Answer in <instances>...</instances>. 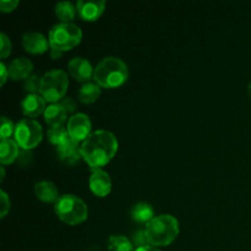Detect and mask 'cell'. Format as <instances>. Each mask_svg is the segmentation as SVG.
I'll use <instances>...</instances> for the list:
<instances>
[{
	"label": "cell",
	"mask_w": 251,
	"mask_h": 251,
	"mask_svg": "<svg viewBox=\"0 0 251 251\" xmlns=\"http://www.w3.org/2000/svg\"><path fill=\"white\" fill-rule=\"evenodd\" d=\"M118 151V140L110 131L96 130L81 145V156L92 169L105 166Z\"/></svg>",
	"instance_id": "1"
},
{
	"label": "cell",
	"mask_w": 251,
	"mask_h": 251,
	"mask_svg": "<svg viewBox=\"0 0 251 251\" xmlns=\"http://www.w3.org/2000/svg\"><path fill=\"white\" fill-rule=\"evenodd\" d=\"M129 69L124 60L117 56L102 59L95 68L93 80L100 87L114 88L127 80Z\"/></svg>",
	"instance_id": "2"
},
{
	"label": "cell",
	"mask_w": 251,
	"mask_h": 251,
	"mask_svg": "<svg viewBox=\"0 0 251 251\" xmlns=\"http://www.w3.org/2000/svg\"><path fill=\"white\" fill-rule=\"evenodd\" d=\"M146 235L150 245L154 248L167 247L179 234V222L172 215H159L146 225Z\"/></svg>",
	"instance_id": "3"
},
{
	"label": "cell",
	"mask_w": 251,
	"mask_h": 251,
	"mask_svg": "<svg viewBox=\"0 0 251 251\" xmlns=\"http://www.w3.org/2000/svg\"><path fill=\"white\" fill-rule=\"evenodd\" d=\"M54 210L59 220L70 226L83 222L88 216V208L85 201L71 194L61 195L55 202Z\"/></svg>",
	"instance_id": "4"
},
{
	"label": "cell",
	"mask_w": 251,
	"mask_h": 251,
	"mask_svg": "<svg viewBox=\"0 0 251 251\" xmlns=\"http://www.w3.org/2000/svg\"><path fill=\"white\" fill-rule=\"evenodd\" d=\"M82 39V31L73 22H60L54 25L49 31V46L51 49L64 51L70 50Z\"/></svg>",
	"instance_id": "5"
},
{
	"label": "cell",
	"mask_w": 251,
	"mask_h": 251,
	"mask_svg": "<svg viewBox=\"0 0 251 251\" xmlns=\"http://www.w3.org/2000/svg\"><path fill=\"white\" fill-rule=\"evenodd\" d=\"M69 78L68 74L60 69L49 70L41 77V88L39 95L47 102L56 103L64 98L68 91Z\"/></svg>",
	"instance_id": "6"
},
{
	"label": "cell",
	"mask_w": 251,
	"mask_h": 251,
	"mask_svg": "<svg viewBox=\"0 0 251 251\" xmlns=\"http://www.w3.org/2000/svg\"><path fill=\"white\" fill-rule=\"evenodd\" d=\"M15 141L25 151L33 150L39 145L43 137L41 124L34 119H22L15 125Z\"/></svg>",
	"instance_id": "7"
},
{
	"label": "cell",
	"mask_w": 251,
	"mask_h": 251,
	"mask_svg": "<svg viewBox=\"0 0 251 251\" xmlns=\"http://www.w3.org/2000/svg\"><path fill=\"white\" fill-rule=\"evenodd\" d=\"M91 120L88 115L83 113H76L73 117L69 118L68 131L69 135L75 141H85L91 134Z\"/></svg>",
	"instance_id": "8"
},
{
	"label": "cell",
	"mask_w": 251,
	"mask_h": 251,
	"mask_svg": "<svg viewBox=\"0 0 251 251\" xmlns=\"http://www.w3.org/2000/svg\"><path fill=\"white\" fill-rule=\"evenodd\" d=\"M68 70L74 80L85 83H87L95 74V69L91 65L90 61L81 56H76L69 61Z\"/></svg>",
	"instance_id": "9"
},
{
	"label": "cell",
	"mask_w": 251,
	"mask_h": 251,
	"mask_svg": "<svg viewBox=\"0 0 251 251\" xmlns=\"http://www.w3.org/2000/svg\"><path fill=\"white\" fill-rule=\"evenodd\" d=\"M90 188L98 198H104L112 190V179L103 169H92L90 176Z\"/></svg>",
	"instance_id": "10"
},
{
	"label": "cell",
	"mask_w": 251,
	"mask_h": 251,
	"mask_svg": "<svg viewBox=\"0 0 251 251\" xmlns=\"http://www.w3.org/2000/svg\"><path fill=\"white\" fill-rule=\"evenodd\" d=\"M105 4L107 2L104 0H91V1L78 0L76 2V10L81 19L85 21H96L104 11Z\"/></svg>",
	"instance_id": "11"
},
{
	"label": "cell",
	"mask_w": 251,
	"mask_h": 251,
	"mask_svg": "<svg viewBox=\"0 0 251 251\" xmlns=\"http://www.w3.org/2000/svg\"><path fill=\"white\" fill-rule=\"evenodd\" d=\"M56 152H58L59 159L63 161L64 163L69 164V166L76 164L78 159L82 157L81 156V146H78V142L71 137L61 145L56 146Z\"/></svg>",
	"instance_id": "12"
},
{
	"label": "cell",
	"mask_w": 251,
	"mask_h": 251,
	"mask_svg": "<svg viewBox=\"0 0 251 251\" xmlns=\"http://www.w3.org/2000/svg\"><path fill=\"white\" fill-rule=\"evenodd\" d=\"M22 44L24 48L26 49L28 53L32 54H41L47 51L49 46V41L39 32L29 31L26 32L22 37Z\"/></svg>",
	"instance_id": "13"
},
{
	"label": "cell",
	"mask_w": 251,
	"mask_h": 251,
	"mask_svg": "<svg viewBox=\"0 0 251 251\" xmlns=\"http://www.w3.org/2000/svg\"><path fill=\"white\" fill-rule=\"evenodd\" d=\"M46 102L47 100L38 93H28L21 102L22 112L26 117H38L39 114L46 112Z\"/></svg>",
	"instance_id": "14"
},
{
	"label": "cell",
	"mask_w": 251,
	"mask_h": 251,
	"mask_svg": "<svg viewBox=\"0 0 251 251\" xmlns=\"http://www.w3.org/2000/svg\"><path fill=\"white\" fill-rule=\"evenodd\" d=\"M33 64L27 58H16L10 63L9 65V76L15 81L26 80L31 76Z\"/></svg>",
	"instance_id": "15"
},
{
	"label": "cell",
	"mask_w": 251,
	"mask_h": 251,
	"mask_svg": "<svg viewBox=\"0 0 251 251\" xmlns=\"http://www.w3.org/2000/svg\"><path fill=\"white\" fill-rule=\"evenodd\" d=\"M34 194L39 200L44 202H56L59 200V193L55 184L49 180H42L34 185Z\"/></svg>",
	"instance_id": "16"
},
{
	"label": "cell",
	"mask_w": 251,
	"mask_h": 251,
	"mask_svg": "<svg viewBox=\"0 0 251 251\" xmlns=\"http://www.w3.org/2000/svg\"><path fill=\"white\" fill-rule=\"evenodd\" d=\"M66 115L68 113L60 103H51L46 108L44 119H46L47 124L50 125V127L59 126V125L64 124V122L66 120Z\"/></svg>",
	"instance_id": "17"
},
{
	"label": "cell",
	"mask_w": 251,
	"mask_h": 251,
	"mask_svg": "<svg viewBox=\"0 0 251 251\" xmlns=\"http://www.w3.org/2000/svg\"><path fill=\"white\" fill-rule=\"evenodd\" d=\"M19 145L15 140L1 139L0 141V162L1 164H10L19 157Z\"/></svg>",
	"instance_id": "18"
},
{
	"label": "cell",
	"mask_w": 251,
	"mask_h": 251,
	"mask_svg": "<svg viewBox=\"0 0 251 251\" xmlns=\"http://www.w3.org/2000/svg\"><path fill=\"white\" fill-rule=\"evenodd\" d=\"M153 208L147 202H139L132 207L131 217L135 222L137 223H149L150 221L153 220Z\"/></svg>",
	"instance_id": "19"
},
{
	"label": "cell",
	"mask_w": 251,
	"mask_h": 251,
	"mask_svg": "<svg viewBox=\"0 0 251 251\" xmlns=\"http://www.w3.org/2000/svg\"><path fill=\"white\" fill-rule=\"evenodd\" d=\"M100 87L97 85V83L93 82H87L83 83L82 87L78 90L77 97L78 100L82 103H93L100 98Z\"/></svg>",
	"instance_id": "20"
},
{
	"label": "cell",
	"mask_w": 251,
	"mask_h": 251,
	"mask_svg": "<svg viewBox=\"0 0 251 251\" xmlns=\"http://www.w3.org/2000/svg\"><path fill=\"white\" fill-rule=\"evenodd\" d=\"M109 251H132L134 244L125 235H110L108 239Z\"/></svg>",
	"instance_id": "21"
},
{
	"label": "cell",
	"mask_w": 251,
	"mask_h": 251,
	"mask_svg": "<svg viewBox=\"0 0 251 251\" xmlns=\"http://www.w3.org/2000/svg\"><path fill=\"white\" fill-rule=\"evenodd\" d=\"M76 6L70 1H59L55 5V14L61 22H70L76 15Z\"/></svg>",
	"instance_id": "22"
},
{
	"label": "cell",
	"mask_w": 251,
	"mask_h": 251,
	"mask_svg": "<svg viewBox=\"0 0 251 251\" xmlns=\"http://www.w3.org/2000/svg\"><path fill=\"white\" fill-rule=\"evenodd\" d=\"M48 140L53 145H61L63 142H65L66 140L70 139V135H69L68 127H65L64 125H59V126H51L49 127L48 132Z\"/></svg>",
	"instance_id": "23"
},
{
	"label": "cell",
	"mask_w": 251,
	"mask_h": 251,
	"mask_svg": "<svg viewBox=\"0 0 251 251\" xmlns=\"http://www.w3.org/2000/svg\"><path fill=\"white\" fill-rule=\"evenodd\" d=\"M15 132V125L11 120L6 117L1 118V127H0V136L1 139H10V136Z\"/></svg>",
	"instance_id": "24"
},
{
	"label": "cell",
	"mask_w": 251,
	"mask_h": 251,
	"mask_svg": "<svg viewBox=\"0 0 251 251\" xmlns=\"http://www.w3.org/2000/svg\"><path fill=\"white\" fill-rule=\"evenodd\" d=\"M41 88V78L37 75H31L25 81V90L28 93H37L39 92Z\"/></svg>",
	"instance_id": "25"
},
{
	"label": "cell",
	"mask_w": 251,
	"mask_h": 251,
	"mask_svg": "<svg viewBox=\"0 0 251 251\" xmlns=\"http://www.w3.org/2000/svg\"><path fill=\"white\" fill-rule=\"evenodd\" d=\"M11 53V42H10L9 37L5 33L0 34V56L1 59L7 58Z\"/></svg>",
	"instance_id": "26"
},
{
	"label": "cell",
	"mask_w": 251,
	"mask_h": 251,
	"mask_svg": "<svg viewBox=\"0 0 251 251\" xmlns=\"http://www.w3.org/2000/svg\"><path fill=\"white\" fill-rule=\"evenodd\" d=\"M132 244L136 245L137 248L146 247V245H150L149 239H147L146 230L139 229L136 232H134V235H132Z\"/></svg>",
	"instance_id": "27"
},
{
	"label": "cell",
	"mask_w": 251,
	"mask_h": 251,
	"mask_svg": "<svg viewBox=\"0 0 251 251\" xmlns=\"http://www.w3.org/2000/svg\"><path fill=\"white\" fill-rule=\"evenodd\" d=\"M0 202H1V206H0V217L4 218L10 210V199L4 190H0Z\"/></svg>",
	"instance_id": "28"
},
{
	"label": "cell",
	"mask_w": 251,
	"mask_h": 251,
	"mask_svg": "<svg viewBox=\"0 0 251 251\" xmlns=\"http://www.w3.org/2000/svg\"><path fill=\"white\" fill-rule=\"evenodd\" d=\"M19 5V0H1L0 1V9L2 12H10L15 10V7Z\"/></svg>",
	"instance_id": "29"
},
{
	"label": "cell",
	"mask_w": 251,
	"mask_h": 251,
	"mask_svg": "<svg viewBox=\"0 0 251 251\" xmlns=\"http://www.w3.org/2000/svg\"><path fill=\"white\" fill-rule=\"evenodd\" d=\"M60 104L63 105L64 109L66 110V113H73L76 110V102L71 97H65L60 102Z\"/></svg>",
	"instance_id": "30"
},
{
	"label": "cell",
	"mask_w": 251,
	"mask_h": 251,
	"mask_svg": "<svg viewBox=\"0 0 251 251\" xmlns=\"http://www.w3.org/2000/svg\"><path fill=\"white\" fill-rule=\"evenodd\" d=\"M0 73H1V80H0V83L1 85H4L5 81H6L7 76H9V68H7L6 65H5L4 63H0Z\"/></svg>",
	"instance_id": "31"
},
{
	"label": "cell",
	"mask_w": 251,
	"mask_h": 251,
	"mask_svg": "<svg viewBox=\"0 0 251 251\" xmlns=\"http://www.w3.org/2000/svg\"><path fill=\"white\" fill-rule=\"evenodd\" d=\"M135 251H161V250H158V248L152 247V245H146V247L136 248V250Z\"/></svg>",
	"instance_id": "32"
},
{
	"label": "cell",
	"mask_w": 251,
	"mask_h": 251,
	"mask_svg": "<svg viewBox=\"0 0 251 251\" xmlns=\"http://www.w3.org/2000/svg\"><path fill=\"white\" fill-rule=\"evenodd\" d=\"M61 51H59V50H56V49H51L50 48V56L53 59H56V58H59V56H61Z\"/></svg>",
	"instance_id": "33"
},
{
	"label": "cell",
	"mask_w": 251,
	"mask_h": 251,
	"mask_svg": "<svg viewBox=\"0 0 251 251\" xmlns=\"http://www.w3.org/2000/svg\"><path fill=\"white\" fill-rule=\"evenodd\" d=\"M0 171H1V176H0V180H4V176H5V168L4 167H0Z\"/></svg>",
	"instance_id": "34"
},
{
	"label": "cell",
	"mask_w": 251,
	"mask_h": 251,
	"mask_svg": "<svg viewBox=\"0 0 251 251\" xmlns=\"http://www.w3.org/2000/svg\"><path fill=\"white\" fill-rule=\"evenodd\" d=\"M248 93H249V97L251 100V82L249 83V86H248Z\"/></svg>",
	"instance_id": "35"
}]
</instances>
